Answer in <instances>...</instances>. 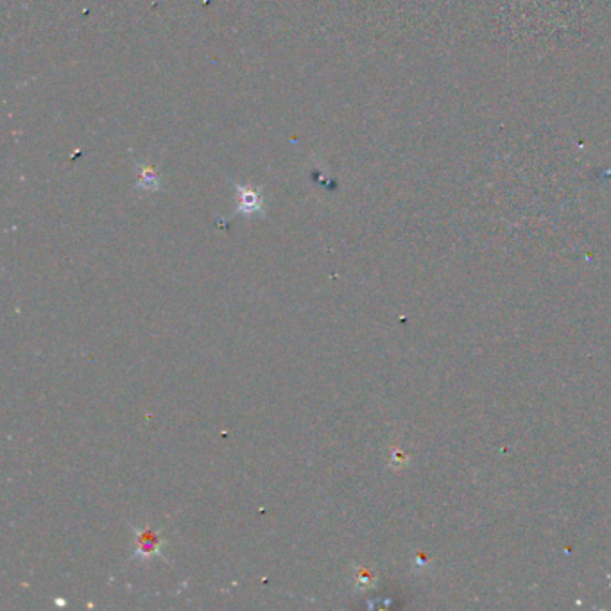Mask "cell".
Segmentation results:
<instances>
[{"label":"cell","mask_w":611,"mask_h":611,"mask_svg":"<svg viewBox=\"0 0 611 611\" xmlns=\"http://www.w3.org/2000/svg\"><path fill=\"white\" fill-rule=\"evenodd\" d=\"M131 529H133V533L136 534V543H139L134 554L131 555V560L147 561L151 560V558H158V555L163 558L162 547L163 543H165V540H162V536H160L156 531H153V529L149 527L139 529L134 527V525Z\"/></svg>","instance_id":"6da1fadb"},{"label":"cell","mask_w":611,"mask_h":611,"mask_svg":"<svg viewBox=\"0 0 611 611\" xmlns=\"http://www.w3.org/2000/svg\"><path fill=\"white\" fill-rule=\"evenodd\" d=\"M237 189V215H264V195L262 190L251 189V187L235 185Z\"/></svg>","instance_id":"7a4b0ae2"},{"label":"cell","mask_w":611,"mask_h":611,"mask_svg":"<svg viewBox=\"0 0 611 611\" xmlns=\"http://www.w3.org/2000/svg\"><path fill=\"white\" fill-rule=\"evenodd\" d=\"M139 189L142 190H158L160 189V176L151 169L139 163Z\"/></svg>","instance_id":"3957f363"},{"label":"cell","mask_w":611,"mask_h":611,"mask_svg":"<svg viewBox=\"0 0 611 611\" xmlns=\"http://www.w3.org/2000/svg\"><path fill=\"white\" fill-rule=\"evenodd\" d=\"M56 604H60V606H65V601H61V599H58V601H56Z\"/></svg>","instance_id":"277c9868"}]
</instances>
